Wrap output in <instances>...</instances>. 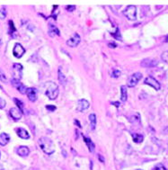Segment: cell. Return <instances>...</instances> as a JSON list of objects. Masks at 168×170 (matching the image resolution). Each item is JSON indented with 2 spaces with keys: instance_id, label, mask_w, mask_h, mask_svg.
Segmentation results:
<instances>
[{
  "instance_id": "1",
  "label": "cell",
  "mask_w": 168,
  "mask_h": 170,
  "mask_svg": "<svg viewBox=\"0 0 168 170\" xmlns=\"http://www.w3.org/2000/svg\"><path fill=\"white\" fill-rule=\"evenodd\" d=\"M39 145L41 147V149L43 150V152L48 154V155H51L55 151V146H54L53 141L47 137L40 138L39 139Z\"/></svg>"
},
{
  "instance_id": "2",
  "label": "cell",
  "mask_w": 168,
  "mask_h": 170,
  "mask_svg": "<svg viewBox=\"0 0 168 170\" xmlns=\"http://www.w3.org/2000/svg\"><path fill=\"white\" fill-rule=\"evenodd\" d=\"M44 88H45V94L50 100H54L58 97L59 96V86L58 85L52 82L49 81L46 82L44 85Z\"/></svg>"
},
{
  "instance_id": "3",
  "label": "cell",
  "mask_w": 168,
  "mask_h": 170,
  "mask_svg": "<svg viewBox=\"0 0 168 170\" xmlns=\"http://www.w3.org/2000/svg\"><path fill=\"white\" fill-rule=\"evenodd\" d=\"M123 15H124L129 20L134 21L137 18V8L135 6H129L126 7V9L123 11Z\"/></svg>"
},
{
  "instance_id": "4",
  "label": "cell",
  "mask_w": 168,
  "mask_h": 170,
  "mask_svg": "<svg viewBox=\"0 0 168 170\" xmlns=\"http://www.w3.org/2000/svg\"><path fill=\"white\" fill-rule=\"evenodd\" d=\"M141 78H142V74L139 73V72H137V73L132 74V75L129 77V79H128L127 86H128L129 87H134V86H135L139 83V81L140 80Z\"/></svg>"
},
{
  "instance_id": "5",
  "label": "cell",
  "mask_w": 168,
  "mask_h": 170,
  "mask_svg": "<svg viewBox=\"0 0 168 170\" xmlns=\"http://www.w3.org/2000/svg\"><path fill=\"white\" fill-rule=\"evenodd\" d=\"M11 83H12V85L18 90V91H19L21 94H23V95L26 94V92H27V88H26V86H25L24 84H22V83L20 82L19 79L13 78V79H12V81H11Z\"/></svg>"
},
{
  "instance_id": "6",
  "label": "cell",
  "mask_w": 168,
  "mask_h": 170,
  "mask_svg": "<svg viewBox=\"0 0 168 170\" xmlns=\"http://www.w3.org/2000/svg\"><path fill=\"white\" fill-rule=\"evenodd\" d=\"M146 85H148L150 86H152L154 89L155 90H159L161 86H160V83L156 80V79H155L153 77H148L147 78L145 79V82H144Z\"/></svg>"
},
{
  "instance_id": "7",
  "label": "cell",
  "mask_w": 168,
  "mask_h": 170,
  "mask_svg": "<svg viewBox=\"0 0 168 170\" xmlns=\"http://www.w3.org/2000/svg\"><path fill=\"white\" fill-rule=\"evenodd\" d=\"M24 52H25L24 48L22 46L20 43H16L15 45L14 50H13V53H14V56L15 57V58H17V59L21 58V57L24 54Z\"/></svg>"
},
{
  "instance_id": "8",
  "label": "cell",
  "mask_w": 168,
  "mask_h": 170,
  "mask_svg": "<svg viewBox=\"0 0 168 170\" xmlns=\"http://www.w3.org/2000/svg\"><path fill=\"white\" fill-rule=\"evenodd\" d=\"M80 41L81 39H80L79 34H78V33H74L73 36L66 41V44H68L69 47H76L80 43Z\"/></svg>"
},
{
  "instance_id": "9",
  "label": "cell",
  "mask_w": 168,
  "mask_h": 170,
  "mask_svg": "<svg viewBox=\"0 0 168 170\" xmlns=\"http://www.w3.org/2000/svg\"><path fill=\"white\" fill-rule=\"evenodd\" d=\"M9 113L11 117H12L15 121H18L22 118V115H23V112H22L20 109L16 108V107H13L11 108L9 111Z\"/></svg>"
},
{
  "instance_id": "10",
  "label": "cell",
  "mask_w": 168,
  "mask_h": 170,
  "mask_svg": "<svg viewBox=\"0 0 168 170\" xmlns=\"http://www.w3.org/2000/svg\"><path fill=\"white\" fill-rule=\"evenodd\" d=\"M90 106V104L89 102L85 99H80L79 101L77 102V105H76V110L79 111V112H84L86 109L89 108Z\"/></svg>"
},
{
  "instance_id": "11",
  "label": "cell",
  "mask_w": 168,
  "mask_h": 170,
  "mask_svg": "<svg viewBox=\"0 0 168 170\" xmlns=\"http://www.w3.org/2000/svg\"><path fill=\"white\" fill-rule=\"evenodd\" d=\"M13 71H14V75L15 76V78L16 79H20L22 77V71H23V66L19 63H15L13 66Z\"/></svg>"
},
{
  "instance_id": "12",
  "label": "cell",
  "mask_w": 168,
  "mask_h": 170,
  "mask_svg": "<svg viewBox=\"0 0 168 170\" xmlns=\"http://www.w3.org/2000/svg\"><path fill=\"white\" fill-rule=\"evenodd\" d=\"M158 64V60H151V59H145L140 63V65L144 67H155Z\"/></svg>"
},
{
  "instance_id": "13",
  "label": "cell",
  "mask_w": 168,
  "mask_h": 170,
  "mask_svg": "<svg viewBox=\"0 0 168 170\" xmlns=\"http://www.w3.org/2000/svg\"><path fill=\"white\" fill-rule=\"evenodd\" d=\"M26 94L31 102H35L37 100V90L35 88H32V87L27 88Z\"/></svg>"
},
{
  "instance_id": "14",
  "label": "cell",
  "mask_w": 168,
  "mask_h": 170,
  "mask_svg": "<svg viewBox=\"0 0 168 170\" xmlns=\"http://www.w3.org/2000/svg\"><path fill=\"white\" fill-rule=\"evenodd\" d=\"M60 34V30L56 27L54 25L50 24L49 25V35L50 37H55V36H59Z\"/></svg>"
},
{
  "instance_id": "15",
  "label": "cell",
  "mask_w": 168,
  "mask_h": 170,
  "mask_svg": "<svg viewBox=\"0 0 168 170\" xmlns=\"http://www.w3.org/2000/svg\"><path fill=\"white\" fill-rule=\"evenodd\" d=\"M16 132H17V135L19 136V137L22 138V139H24V140H27V139L30 138L29 132L25 129H24V128H18V129H16Z\"/></svg>"
},
{
  "instance_id": "16",
  "label": "cell",
  "mask_w": 168,
  "mask_h": 170,
  "mask_svg": "<svg viewBox=\"0 0 168 170\" xmlns=\"http://www.w3.org/2000/svg\"><path fill=\"white\" fill-rule=\"evenodd\" d=\"M29 153H30V150L28 147H25V146H21L17 150V154L21 157H26L28 156Z\"/></svg>"
},
{
  "instance_id": "17",
  "label": "cell",
  "mask_w": 168,
  "mask_h": 170,
  "mask_svg": "<svg viewBox=\"0 0 168 170\" xmlns=\"http://www.w3.org/2000/svg\"><path fill=\"white\" fill-rule=\"evenodd\" d=\"M10 140V137L9 135L6 133H1L0 134V145L2 146H6Z\"/></svg>"
},
{
  "instance_id": "18",
  "label": "cell",
  "mask_w": 168,
  "mask_h": 170,
  "mask_svg": "<svg viewBox=\"0 0 168 170\" xmlns=\"http://www.w3.org/2000/svg\"><path fill=\"white\" fill-rule=\"evenodd\" d=\"M84 140H85V142L86 143V145H87V147H88V150H89V151L90 152H94V142L89 139V138H87V137H85V136H84Z\"/></svg>"
},
{
  "instance_id": "19",
  "label": "cell",
  "mask_w": 168,
  "mask_h": 170,
  "mask_svg": "<svg viewBox=\"0 0 168 170\" xmlns=\"http://www.w3.org/2000/svg\"><path fill=\"white\" fill-rule=\"evenodd\" d=\"M89 122H90L91 130L94 131L96 127V115L94 113H92V115H89Z\"/></svg>"
},
{
  "instance_id": "20",
  "label": "cell",
  "mask_w": 168,
  "mask_h": 170,
  "mask_svg": "<svg viewBox=\"0 0 168 170\" xmlns=\"http://www.w3.org/2000/svg\"><path fill=\"white\" fill-rule=\"evenodd\" d=\"M120 92H121V96L120 99L122 102H125L127 101L128 98V90H127V86H122L120 87Z\"/></svg>"
},
{
  "instance_id": "21",
  "label": "cell",
  "mask_w": 168,
  "mask_h": 170,
  "mask_svg": "<svg viewBox=\"0 0 168 170\" xmlns=\"http://www.w3.org/2000/svg\"><path fill=\"white\" fill-rule=\"evenodd\" d=\"M131 136H132L133 141L136 142V143H141L144 140L143 135L139 134V133H131Z\"/></svg>"
},
{
  "instance_id": "22",
  "label": "cell",
  "mask_w": 168,
  "mask_h": 170,
  "mask_svg": "<svg viewBox=\"0 0 168 170\" xmlns=\"http://www.w3.org/2000/svg\"><path fill=\"white\" fill-rule=\"evenodd\" d=\"M59 80L61 84L63 85H66V79L64 76V74L61 72V67H60V69H59Z\"/></svg>"
},
{
  "instance_id": "23",
  "label": "cell",
  "mask_w": 168,
  "mask_h": 170,
  "mask_svg": "<svg viewBox=\"0 0 168 170\" xmlns=\"http://www.w3.org/2000/svg\"><path fill=\"white\" fill-rule=\"evenodd\" d=\"M8 24H9V33H10V34H12V33L16 32V29H15V27L14 25L13 21H9Z\"/></svg>"
},
{
  "instance_id": "24",
  "label": "cell",
  "mask_w": 168,
  "mask_h": 170,
  "mask_svg": "<svg viewBox=\"0 0 168 170\" xmlns=\"http://www.w3.org/2000/svg\"><path fill=\"white\" fill-rule=\"evenodd\" d=\"M14 101H15V103L16 104V105L18 106V109H20L22 112H23L24 111V104H23V102L16 99V98H15Z\"/></svg>"
},
{
  "instance_id": "25",
  "label": "cell",
  "mask_w": 168,
  "mask_h": 170,
  "mask_svg": "<svg viewBox=\"0 0 168 170\" xmlns=\"http://www.w3.org/2000/svg\"><path fill=\"white\" fill-rule=\"evenodd\" d=\"M152 170H167V169L165 168V166H164L163 164L159 163V164H158V165H155Z\"/></svg>"
},
{
  "instance_id": "26",
  "label": "cell",
  "mask_w": 168,
  "mask_h": 170,
  "mask_svg": "<svg viewBox=\"0 0 168 170\" xmlns=\"http://www.w3.org/2000/svg\"><path fill=\"white\" fill-rule=\"evenodd\" d=\"M161 59H162L165 63L168 64V51H164V52L162 53V55H161Z\"/></svg>"
},
{
  "instance_id": "27",
  "label": "cell",
  "mask_w": 168,
  "mask_h": 170,
  "mask_svg": "<svg viewBox=\"0 0 168 170\" xmlns=\"http://www.w3.org/2000/svg\"><path fill=\"white\" fill-rule=\"evenodd\" d=\"M0 80H1L2 82H6V77L5 75V72L0 69Z\"/></svg>"
},
{
  "instance_id": "28",
  "label": "cell",
  "mask_w": 168,
  "mask_h": 170,
  "mask_svg": "<svg viewBox=\"0 0 168 170\" xmlns=\"http://www.w3.org/2000/svg\"><path fill=\"white\" fill-rule=\"evenodd\" d=\"M120 74H121V72H120V70H114L113 71V73H111V77L117 78V77H119L120 76Z\"/></svg>"
},
{
  "instance_id": "29",
  "label": "cell",
  "mask_w": 168,
  "mask_h": 170,
  "mask_svg": "<svg viewBox=\"0 0 168 170\" xmlns=\"http://www.w3.org/2000/svg\"><path fill=\"white\" fill-rule=\"evenodd\" d=\"M6 16V11L5 9L0 10V19H4Z\"/></svg>"
},
{
  "instance_id": "30",
  "label": "cell",
  "mask_w": 168,
  "mask_h": 170,
  "mask_svg": "<svg viewBox=\"0 0 168 170\" xmlns=\"http://www.w3.org/2000/svg\"><path fill=\"white\" fill-rule=\"evenodd\" d=\"M5 106H6V101L3 98L0 97V109L5 108Z\"/></svg>"
},
{
  "instance_id": "31",
  "label": "cell",
  "mask_w": 168,
  "mask_h": 170,
  "mask_svg": "<svg viewBox=\"0 0 168 170\" xmlns=\"http://www.w3.org/2000/svg\"><path fill=\"white\" fill-rule=\"evenodd\" d=\"M46 109H48L50 112H53V111H55L56 109H57V107H56L55 105H46Z\"/></svg>"
},
{
  "instance_id": "32",
  "label": "cell",
  "mask_w": 168,
  "mask_h": 170,
  "mask_svg": "<svg viewBox=\"0 0 168 170\" xmlns=\"http://www.w3.org/2000/svg\"><path fill=\"white\" fill-rule=\"evenodd\" d=\"M66 9H68V11H70V12H72V11H74L76 9V6H66Z\"/></svg>"
},
{
  "instance_id": "33",
  "label": "cell",
  "mask_w": 168,
  "mask_h": 170,
  "mask_svg": "<svg viewBox=\"0 0 168 170\" xmlns=\"http://www.w3.org/2000/svg\"><path fill=\"white\" fill-rule=\"evenodd\" d=\"M108 45H109V47H110V48H116V46H117V45H116L114 42H113V43H111V42H110Z\"/></svg>"
},
{
  "instance_id": "34",
  "label": "cell",
  "mask_w": 168,
  "mask_h": 170,
  "mask_svg": "<svg viewBox=\"0 0 168 170\" xmlns=\"http://www.w3.org/2000/svg\"><path fill=\"white\" fill-rule=\"evenodd\" d=\"M163 132H164V134H168V126H166L165 128H164Z\"/></svg>"
},
{
  "instance_id": "35",
  "label": "cell",
  "mask_w": 168,
  "mask_h": 170,
  "mask_svg": "<svg viewBox=\"0 0 168 170\" xmlns=\"http://www.w3.org/2000/svg\"><path fill=\"white\" fill-rule=\"evenodd\" d=\"M74 122H75V123H76V124H77V126H78V127H79V128H81V124L79 123V122H78L77 120H75Z\"/></svg>"
},
{
  "instance_id": "36",
  "label": "cell",
  "mask_w": 168,
  "mask_h": 170,
  "mask_svg": "<svg viewBox=\"0 0 168 170\" xmlns=\"http://www.w3.org/2000/svg\"><path fill=\"white\" fill-rule=\"evenodd\" d=\"M98 157L100 158V160H101V162H104V157L101 156V155H98Z\"/></svg>"
},
{
  "instance_id": "37",
  "label": "cell",
  "mask_w": 168,
  "mask_h": 170,
  "mask_svg": "<svg viewBox=\"0 0 168 170\" xmlns=\"http://www.w3.org/2000/svg\"><path fill=\"white\" fill-rule=\"evenodd\" d=\"M113 105H115L116 106H119V103H113Z\"/></svg>"
},
{
  "instance_id": "38",
  "label": "cell",
  "mask_w": 168,
  "mask_h": 170,
  "mask_svg": "<svg viewBox=\"0 0 168 170\" xmlns=\"http://www.w3.org/2000/svg\"><path fill=\"white\" fill-rule=\"evenodd\" d=\"M165 41H167V42H168V35L165 37Z\"/></svg>"
},
{
  "instance_id": "39",
  "label": "cell",
  "mask_w": 168,
  "mask_h": 170,
  "mask_svg": "<svg viewBox=\"0 0 168 170\" xmlns=\"http://www.w3.org/2000/svg\"><path fill=\"white\" fill-rule=\"evenodd\" d=\"M0 157H1V152H0Z\"/></svg>"
},
{
  "instance_id": "40",
  "label": "cell",
  "mask_w": 168,
  "mask_h": 170,
  "mask_svg": "<svg viewBox=\"0 0 168 170\" xmlns=\"http://www.w3.org/2000/svg\"><path fill=\"white\" fill-rule=\"evenodd\" d=\"M138 170H142V169H138Z\"/></svg>"
},
{
  "instance_id": "41",
  "label": "cell",
  "mask_w": 168,
  "mask_h": 170,
  "mask_svg": "<svg viewBox=\"0 0 168 170\" xmlns=\"http://www.w3.org/2000/svg\"><path fill=\"white\" fill-rule=\"evenodd\" d=\"M0 43H1V41H0Z\"/></svg>"
}]
</instances>
